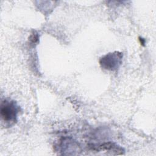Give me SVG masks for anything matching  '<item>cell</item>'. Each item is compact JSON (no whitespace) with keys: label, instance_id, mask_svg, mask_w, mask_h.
<instances>
[{"label":"cell","instance_id":"obj_3","mask_svg":"<svg viewBox=\"0 0 156 156\" xmlns=\"http://www.w3.org/2000/svg\"><path fill=\"white\" fill-rule=\"evenodd\" d=\"M38 35L37 34H33L31 35L30 37V41L32 43H35L38 41Z\"/></svg>","mask_w":156,"mask_h":156},{"label":"cell","instance_id":"obj_2","mask_svg":"<svg viewBox=\"0 0 156 156\" xmlns=\"http://www.w3.org/2000/svg\"><path fill=\"white\" fill-rule=\"evenodd\" d=\"M18 113L17 107L13 102L5 100L1 105V116L2 119L7 122H15Z\"/></svg>","mask_w":156,"mask_h":156},{"label":"cell","instance_id":"obj_1","mask_svg":"<svg viewBox=\"0 0 156 156\" xmlns=\"http://www.w3.org/2000/svg\"><path fill=\"white\" fill-rule=\"evenodd\" d=\"M122 58V53L116 51L108 53L101 57L99 60V63L104 69L113 71L119 66L121 63Z\"/></svg>","mask_w":156,"mask_h":156}]
</instances>
